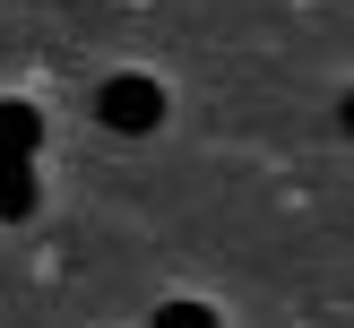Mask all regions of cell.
<instances>
[{
  "mask_svg": "<svg viewBox=\"0 0 354 328\" xmlns=\"http://www.w3.org/2000/svg\"><path fill=\"white\" fill-rule=\"evenodd\" d=\"M35 199H44L35 190V164H0V224H26Z\"/></svg>",
  "mask_w": 354,
  "mask_h": 328,
  "instance_id": "3",
  "label": "cell"
},
{
  "mask_svg": "<svg viewBox=\"0 0 354 328\" xmlns=\"http://www.w3.org/2000/svg\"><path fill=\"white\" fill-rule=\"evenodd\" d=\"M44 155V113L26 95H0V164H35Z\"/></svg>",
  "mask_w": 354,
  "mask_h": 328,
  "instance_id": "2",
  "label": "cell"
},
{
  "mask_svg": "<svg viewBox=\"0 0 354 328\" xmlns=\"http://www.w3.org/2000/svg\"><path fill=\"white\" fill-rule=\"evenodd\" d=\"M95 121H104V130H121V138L165 130V86H156L147 69H113V78L95 86Z\"/></svg>",
  "mask_w": 354,
  "mask_h": 328,
  "instance_id": "1",
  "label": "cell"
},
{
  "mask_svg": "<svg viewBox=\"0 0 354 328\" xmlns=\"http://www.w3.org/2000/svg\"><path fill=\"white\" fill-rule=\"evenodd\" d=\"M156 328H216L207 302H156Z\"/></svg>",
  "mask_w": 354,
  "mask_h": 328,
  "instance_id": "4",
  "label": "cell"
}]
</instances>
